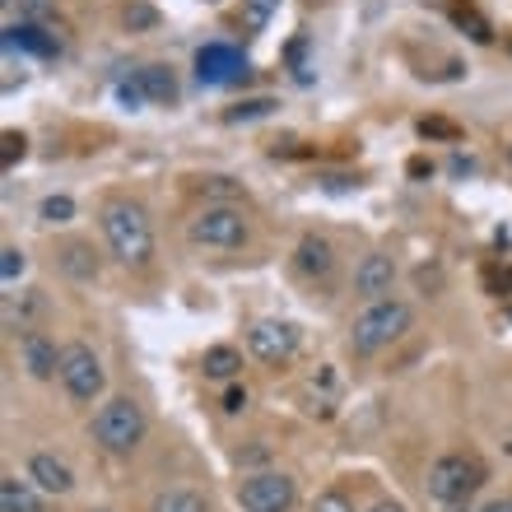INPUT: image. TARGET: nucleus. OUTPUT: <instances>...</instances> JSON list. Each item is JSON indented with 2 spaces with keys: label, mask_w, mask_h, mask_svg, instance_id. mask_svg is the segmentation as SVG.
I'll return each instance as SVG.
<instances>
[{
  "label": "nucleus",
  "mask_w": 512,
  "mask_h": 512,
  "mask_svg": "<svg viewBox=\"0 0 512 512\" xmlns=\"http://www.w3.org/2000/svg\"><path fill=\"white\" fill-rule=\"evenodd\" d=\"M98 219H103V238H108L112 256L126 270H145L149 256H154V229H149L145 210L135 201H108Z\"/></svg>",
  "instance_id": "1"
},
{
  "label": "nucleus",
  "mask_w": 512,
  "mask_h": 512,
  "mask_svg": "<svg viewBox=\"0 0 512 512\" xmlns=\"http://www.w3.org/2000/svg\"><path fill=\"white\" fill-rule=\"evenodd\" d=\"M410 322H415L410 303H401V298H378V303H368L350 322V350L354 354L387 350V345H396V340L410 331Z\"/></svg>",
  "instance_id": "2"
},
{
  "label": "nucleus",
  "mask_w": 512,
  "mask_h": 512,
  "mask_svg": "<svg viewBox=\"0 0 512 512\" xmlns=\"http://www.w3.org/2000/svg\"><path fill=\"white\" fill-rule=\"evenodd\" d=\"M145 429H149V419L140 410V401H131V396H112V401L98 405V415H94V443L103 452H112V457L135 452V447L145 443Z\"/></svg>",
  "instance_id": "3"
},
{
  "label": "nucleus",
  "mask_w": 512,
  "mask_h": 512,
  "mask_svg": "<svg viewBox=\"0 0 512 512\" xmlns=\"http://www.w3.org/2000/svg\"><path fill=\"white\" fill-rule=\"evenodd\" d=\"M187 238L196 247H210V252H238V247H247V238H252V224H247V215L238 205L219 201V205L196 210V219L187 224Z\"/></svg>",
  "instance_id": "4"
},
{
  "label": "nucleus",
  "mask_w": 512,
  "mask_h": 512,
  "mask_svg": "<svg viewBox=\"0 0 512 512\" xmlns=\"http://www.w3.org/2000/svg\"><path fill=\"white\" fill-rule=\"evenodd\" d=\"M480 489V461L461 457V452H447L429 466V499L443 503V508H457Z\"/></svg>",
  "instance_id": "5"
},
{
  "label": "nucleus",
  "mask_w": 512,
  "mask_h": 512,
  "mask_svg": "<svg viewBox=\"0 0 512 512\" xmlns=\"http://www.w3.org/2000/svg\"><path fill=\"white\" fill-rule=\"evenodd\" d=\"M61 387L70 391V401L80 405H94L103 396V387H108V368H103V359L84 340L61 350Z\"/></svg>",
  "instance_id": "6"
},
{
  "label": "nucleus",
  "mask_w": 512,
  "mask_h": 512,
  "mask_svg": "<svg viewBox=\"0 0 512 512\" xmlns=\"http://www.w3.org/2000/svg\"><path fill=\"white\" fill-rule=\"evenodd\" d=\"M298 326L284 322V317H261V322L247 326V350H252V359H261V364H289L298 354Z\"/></svg>",
  "instance_id": "7"
},
{
  "label": "nucleus",
  "mask_w": 512,
  "mask_h": 512,
  "mask_svg": "<svg viewBox=\"0 0 512 512\" xmlns=\"http://www.w3.org/2000/svg\"><path fill=\"white\" fill-rule=\"evenodd\" d=\"M294 499H298V489L284 471H256V475H247L243 489H238L243 512H289Z\"/></svg>",
  "instance_id": "8"
},
{
  "label": "nucleus",
  "mask_w": 512,
  "mask_h": 512,
  "mask_svg": "<svg viewBox=\"0 0 512 512\" xmlns=\"http://www.w3.org/2000/svg\"><path fill=\"white\" fill-rule=\"evenodd\" d=\"M238 75H247V56L229 42H210L196 52V80L201 84H229Z\"/></svg>",
  "instance_id": "9"
},
{
  "label": "nucleus",
  "mask_w": 512,
  "mask_h": 512,
  "mask_svg": "<svg viewBox=\"0 0 512 512\" xmlns=\"http://www.w3.org/2000/svg\"><path fill=\"white\" fill-rule=\"evenodd\" d=\"M391 284H396V261L387 252H368L359 266H354V294L378 303V298H391Z\"/></svg>",
  "instance_id": "10"
},
{
  "label": "nucleus",
  "mask_w": 512,
  "mask_h": 512,
  "mask_svg": "<svg viewBox=\"0 0 512 512\" xmlns=\"http://www.w3.org/2000/svg\"><path fill=\"white\" fill-rule=\"evenodd\" d=\"M19 359H24L28 378H38V382L61 378V350H56V340L42 336V331H24V336H19Z\"/></svg>",
  "instance_id": "11"
},
{
  "label": "nucleus",
  "mask_w": 512,
  "mask_h": 512,
  "mask_svg": "<svg viewBox=\"0 0 512 512\" xmlns=\"http://www.w3.org/2000/svg\"><path fill=\"white\" fill-rule=\"evenodd\" d=\"M28 480H33L42 494H70V489H75L70 466L61 457H52V452H33V461H28Z\"/></svg>",
  "instance_id": "12"
},
{
  "label": "nucleus",
  "mask_w": 512,
  "mask_h": 512,
  "mask_svg": "<svg viewBox=\"0 0 512 512\" xmlns=\"http://www.w3.org/2000/svg\"><path fill=\"white\" fill-rule=\"evenodd\" d=\"M298 270L312 275V280L331 275V270H336V247L326 243V238H317V233H308V238L298 243Z\"/></svg>",
  "instance_id": "13"
},
{
  "label": "nucleus",
  "mask_w": 512,
  "mask_h": 512,
  "mask_svg": "<svg viewBox=\"0 0 512 512\" xmlns=\"http://www.w3.org/2000/svg\"><path fill=\"white\" fill-rule=\"evenodd\" d=\"M135 80H140V89H145L149 103H159V108L177 103V75L168 66H140L135 70Z\"/></svg>",
  "instance_id": "14"
},
{
  "label": "nucleus",
  "mask_w": 512,
  "mask_h": 512,
  "mask_svg": "<svg viewBox=\"0 0 512 512\" xmlns=\"http://www.w3.org/2000/svg\"><path fill=\"white\" fill-rule=\"evenodd\" d=\"M0 512H42L38 489L33 480H19V475H5L0 480Z\"/></svg>",
  "instance_id": "15"
},
{
  "label": "nucleus",
  "mask_w": 512,
  "mask_h": 512,
  "mask_svg": "<svg viewBox=\"0 0 512 512\" xmlns=\"http://www.w3.org/2000/svg\"><path fill=\"white\" fill-rule=\"evenodd\" d=\"M201 373L215 382H233L238 373H243V354L233 350V345H210L201 359Z\"/></svg>",
  "instance_id": "16"
},
{
  "label": "nucleus",
  "mask_w": 512,
  "mask_h": 512,
  "mask_svg": "<svg viewBox=\"0 0 512 512\" xmlns=\"http://www.w3.org/2000/svg\"><path fill=\"white\" fill-rule=\"evenodd\" d=\"M61 270H66L70 280H98V252L89 243H66L61 247Z\"/></svg>",
  "instance_id": "17"
},
{
  "label": "nucleus",
  "mask_w": 512,
  "mask_h": 512,
  "mask_svg": "<svg viewBox=\"0 0 512 512\" xmlns=\"http://www.w3.org/2000/svg\"><path fill=\"white\" fill-rule=\"evenodd\" d=\"M10 47H28V52H38V56H56L61 52V42L56 38H47V28L42 24H19V28H10Z\"/></svg>",
  "instance_id": "18"
},
{
  "label": "nucleus",
  "mask_w": 512,
  "mask_h": 512,
  "mask_svg": "<svg viewBox=\"0 0 512 512\" xmlns=\"http://www.w3.org/2000/svg\"><path fill=\"white\" fill-rule=\"evenodd\" d=\"M149 512H210V503H205L196 489H163Z\"/></svg>",
  "instance_id": "19"
},
{
  "label": "nucleus",
  "mask_w": 512,
  "mask_h": 512,
  "mask_svg": "<svg viewBox=\"0 0 512 512\" xmlns=\"http://www.w3.org/2000/svg\"><path fill=\"white\" fill-rule=\"evenodd\" d=\"M122 24L131 28V33H154V28H159V10H154L149 0H126V5H122Z\"/></svg>",
  "instance_id": "20"
},
{
  "label": "nucleus",
  "mask_w": 512,
  "mask_h": 512,
  "mask_svg": "<svg viewBox=\"0 0 512 512\" xmlns=\"http://www.w3.org/2000/svg\"><path fill=\"white\" fill-rule=\"evenodd\" d=\"M38 219L42 224H70V219H75V201H70V196H47V201L38 205Z\"/></svg>",
  "instance_id": "21"
},
{
  "label": "nucleus",
  "mask_w": 512,
  "mask_h": 512,
  "mask_svg": "<svg viewBox=\"0 0 512 512\" xmlns=\"http://www.w3.org/2000/svg\"><path fill=\"white\" fill-rule=\"evenodd\" d=\"M452 19H457L461 28H471V38H475V42H489V38H494V33H489V24L480 19V14H475L471 0H466V5H452Z\"/></svg>",
  "instance_id": "22"
},
{
  "label": "nucleus",
  "mask_w": 512,
  "mask_h": 512,
  "mask_svg": "<svg viewBox=\"0 0 512 512\" xmlns=\"http://www.w3.org/2000/svg\"><path fill=\"white\" fill-rule=\"evenodd\" d=\"M5 5H19V19H24V24H47L56 14V0H5Z\"/></svg>",
  "instance_id": "23"
},
{
  "label": "nucleus",
  "mask_w": 512,
  "mask_h": 512,
  "mask_svg": "<svg viewBox=\"0 0 512 512\" xmlns=\"http://www.w3.org/2000/svg\"><path fill=\"white\" fill-rule=\"evenodd\" d=\"M24 270H28V256L10 243V247H5V252H0V280H5V284H14V280H19V275H24Z\"/></svg>",
  "instance_id": "24"
},
{
  "label": "nucleus",
  "mask_w": 512,
  "mask_h": 512,
  "mask_svg": "<svg viewBox=\"0 0 512 512\" xmlns=\"http://www.w3.org/2000/svg\"><path fill=\"white\" fill-rule=\"evenodd\" d=\"M275 108V98H247V103H238V108H229L224 117L229 122H252V117H266V112Z\"/></svg>",
  "instance_id": "25"
},
{
  "label": "nucleus",
  "mask_w": 512,
  "mask_h": 512,
  "mask_svg": "<svg viewBox=\"0 0 512 512\" xmlns=\"http://www.w3.org/2000/svg\"><path fill=\"white\" fill-rule=\"evenodd\" d=\"M0 145H5V149H0L5 168H14V163L28 154V135H24V131H5V135H0Z\"/></svg>",
  "instance_id": "26"
},
{
  "label": "nucleus",
  "mask_w": 512,
  "mask_h": 512,
  "mask_svg": "<svg viewBox=\"0 0 512 512\" xmlns=\"http://www.w3.org/2000/svg\"><path fill=\"white\" fill-rule=\"evenodd\" d=\"M312 512H354V503L340 494V489H326V494H317V503H312Z\"/></svg>",
  "instance_id": "27"
},
{
  "label": "nucleus",
  "mask_w": 512,
  "mask_h": 512,
  "mask_svg": "<svg viewBox=\"0 0 512 512\" xmlns=\"http://www.w3.org/2000/svg\"><path fill=\"white\" fill-rule=\"evenodd\" d=\"M419 135H424V140H429V135H438V140H457V126L443 122V117H424V122H419Z\"/></svg>",
  "instance_id": "28"
},
{
  "label": "nucleus",
  "mask_w": 512,
  "mask_h": 512,
  "mask_svg": "<svg viewBox=\"0 0 512 512\" xmlns=\"http://www.w3.org/2000/svg\"><path fill=\"white\" fill-rule=\"evenodd\" d=\"M243 5H247V19H252V28H261L270 14L280 10V0H243Z\"/></svg>",
  "instance_id": "29"
},
{
  "label": "nucleus",
  "mask_w": 512,
  "mask_h": 512,
  "mask_svg": "<svg viewBox=\"0 0 512 512\" xmlns=\"http://www.w3.org/2000/svg\"><path fill=\"white\" fill-rule=\"evenodd\" d=\"M243 410H247V387L233 382V387L224 391V415H243Z\"/></svg>",
  "instance_id": "30"
},
{
  "label": "nucleus",
  "mask_w": 512,
  "mask_h": 512,
  "mask_svg": "<svg viewBox=\"0 0 512 512\" xmlns=\"http://www.w3.org/2000/svg\"><path fill=\"white\" fill-rule=\"evenodd\" d=\"M201 191H215V196H238L229 177H201Z\"/></svg>",
  "instance_id": "31"
},
{
  "label": "nucleus",
  "mask_w": 512,
  "mask_h": 512,
  "mask_svg": "<svg viewBox=\"0 0 512 512\" xmlns=\"http://www.w3.org/2000/svg\"><path fill=\"white\" fill-rule=\"evenodd\" d=\"M368 512H405V503H396V499H382V503H373Z\"/></svg>",
  "instance_id": "32"
},
{
  "label": "nucleus",
  "mask_w": 512,
  "mask_h": 512,
  "mask_svg": "<svg viewBox=\"0 0 512 512\" xmlns=\"http://www.w3.org/2000/svg\"><path fill=\"white\" fill-rule=\"evenodd\" d=\"M485 512H512V499H499V503H489Z\"/></svg>",
  "instance_id": "33"
},
{
  "label": "nucleus",
  "mask_w": 512,
  "mask_h": 512,
  "mask_svg": "<svg viewBox=\"0 0 512 512\" xmlns=\"http://www.w3.org/2000/svg\"><path fill=\"white\" fill-rule=\"evenodd\" d=\"M508 168H512V145H508Z\"/></svg>",
  "instance_id": "34"
},
{
  "label": "nucleus",
  "mask_w": 512,
  "mask_h": 512,
  "mask_svg": "<svg viewBox=\"0 0 512 512\" xmlns=\"http://www.w3.org/2000/svg\"><path fill=\"white\" fill-rule=\"evenodd\" d=\"M98 512H108V508H98Z\"/></svg>",
  "instance_id": "35"
}]
</instances>
